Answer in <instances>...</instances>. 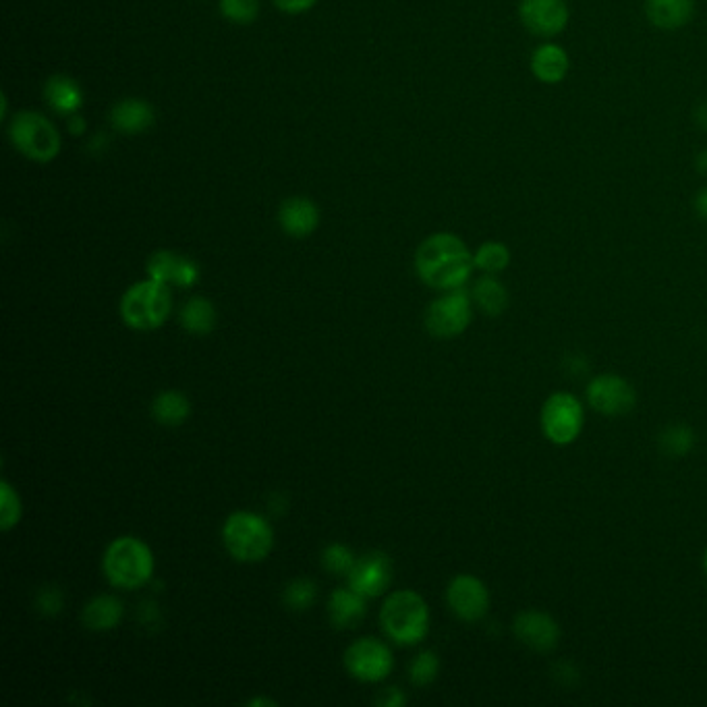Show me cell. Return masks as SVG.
Instances as JSON below:
<instances>
[{"instance_id":"6da1fadb","label":"cell","mask_w":707,"mask_h":707,"mask_svg":"<svg viewBox=\"0 0 707 707\" xmlns=\"http://www.w3.org/2000/svg\"><path fill=\"white\" fill-rule=\"evenodd\" d=\"M415 270L436 291L463 289L475 270V260L465 241L452 233H436L417 247Z\"/></svg>"},{"instance_id":"7a4b0ae2","label":"cell","mask_w":707,"mask_h":707,"mask_svg":"<svg viewBox=\"0 0 707 707\" xmlns=\"http://www.w3.org/2000/svg\"><path fill=\"white\" fill-rule=\"evenodd\" d=\"M102 569L112 587L139 589L150 583L154 575V554L139 537L121 535L108 544Z\"/></svg>"},{"instance_id":"3957f363","label":"cell","mask_w":707,"mask_h":707,"mask_svg":"<svg viewBox=\"0 0 707 707\" xmlns=\"http://www.w3.org/2000/svg\"><path fill=\"white\" fill-rule=\"evenodd\" d=\"M380 622L392 641L399 645H417L430 633V608L417 591L401 589L384 600Z\"/></svg>"},{"instance_id":"277c9868","label":"cell","mask_w":707,"mask_h":707,"mask_svg":"<svg viewBox=\"0 0 707 707\" xmlns=\"http://www.w3.org/2000/svg\"><path fill=\"white\" fill-rule=\"evenodd\" d=\"M222 542L226 552L237 562L253 564L270 556L274 546V531L264 517L249 511H237L224 521Z\"/></svg>"},{"instance_id":"5b68a950","label":"cell","mask_w":707,"mask_h":707,"mask_svg":"<svg viewBox=\"0 0 707 707\" xmlns=\"http://www.w3.org/2000/svg\"><path fill=\"white\" fill-rule=\"evenodd\" d=\"M173 309V295L168 285L158 280H141L129 287L121 299V318L133 330L160 328Z\"/></svg>"},{"instance_id":"8992f818","label":"cell","mask_w":707,"mask_h":707,"mask_svg":"<svg viewBox=\"0 0 707 707\" xmlns=\"http://www.w3.org/2000/svg\"><path fill=\"white\" fill-rule=\"evenodd\" d=\"M9 139L19 154L34 162H50L61 152V135L40 112L23 110L9 125Z\"/></svg>"},{"instance_id":"52a82bcc","label":"cell","mask_w":707,"mask_h":707,"mask_svg":"<svg viewBox=\"0 0 707 707\" xmlns=\"http://www.w3.org/2000/svg\"><path fill=\"white\" fill-rule=\"evenodd\" d=\"M540 426L554 446H571L583 432L585 407L567 390L552 392L542 405Z\"/></svg>"},{"instance_id":"ba28073f","label":"cell","mask_w":707,"mask_h":707,"mask_svg":"<svg viewBox=\"0 0 707 707\" xmlns=\"http://www.w3.org/2000/svg\"><path fill=\"white\" fill-rule=\"evenodd\" d=\"M426 328L436 338H455L473 320V297L465 289L444 291L426 309Z\"/></svg>"},{"instance_id":"9c48e42d","label":"cell","mask_w":707,"mask_h":707,"mask_svg":"<svg viewBox=\"0 0 707 707\" xmlns=\"http://www.w3.org/2000/svg\"><path fill=\"white\" fill-rule=\"evenodd\" d=\"M345 668L361 683H382L394 668V658L386 643L374 637H363L347 647Z\"/></svg>"},{"instance_id":"30bf717a","label":"cell","mask_w":707,"mask_h":707,"mask_svg":"<svg viewBox=\"0 0 707 707\" xmlns=\"http://www.w3.org/2000/svg\"><path fill=\"white\" fill-rule=\"evenodd\" d=\"M589 407L606 417L627 415L637 405V392L629 380L618 374H600L587 384Z\"/></svg>"},{"instance_id":"8fae6325","label":"cell","mask_w":707,"mask_h":707,"mask_svg":"<svg viewBox=\"0 0 707 707\" xmlns=\"http://www.w3.org/2000/svg\"><path fill=\"white\" fill-rule=\"evenodd\" d=\"M446 602L457 618L477 622L490 612V591L475 575H457L446 587Z\"/></svg>"},{"instance_id":"7c38bea8","label":"cell","mask_w":707,"mask_h":707,"mask_svg":"<svg viewBox=\"0 0 707 707\" xmlns=\"http://www.w3.org/2000/svg\"><path fill=\"white\" fill-rule=\"evenodd\" d=\"M519 19L537 38H554L567 30L571 9L567 0H521Z\"/></svg>"},{"instance_id":"4fadbf2b","label":"cell","mask_w":707,"mask_h":707,"mask_svg":"<svg viewBox=\"0 0 707 707\" xmlns=\"http://www.w3.org/2000/svg\"><path fill=\"white\" fill-rule=\"evenodd\" d=\"M349 587L363 598H378L392 581V560L384 552H370L355 560L347 575Z\"/></svg>"},{"instance_id":"5bb4252c","label":"cell","mask_w":707,"mask_h":707,"mask_svg":"<svg viewBox=\"0 0 707 707\" xmlns=\"http://www.w3.org/2000/svg\"><path fill=\"white\" fill-rule=\"evenodd\" d=\"M513 633L523 645L540 654L552 652L560 641L558 622L550 614L537 610L519 612L513 622Z\"/></svg>"},{"instance_id":"9a60e30c","label":"cell","mask_w":707,"mask_h":707,"mask_svg":"<svg viewBox=\"0 0 707 707\" xmlns=\"http://www.w3.org/2000/svg\"><path fill=\"white\" fill-rule=\"evenodd\" d=\"M148 278L164 282V285H177L183 289L193 287L200 278V268L189 258L177 256L173 251H156L146 266Z\"/></svg>"},{"instance_id":"2e32d148","label":"cell","mask_w":707,"mask_h":707,"mask_svg":"<svg viewBox=\"0 0 707 707\" xmlns=\"http://www.w3.org/2000/svg\"><path fill=\"white\" fill-rule=\"evenodd\" d=\"M278 222L287 235L303 239L318 229L320 210L309 197H289V200L282 202L280 206Z\"/></svg>"},{"instance_id":"e0dca14e","label":"cell","mask_w":707,"mask_h":707,"mask_svg":"<svg viewBox=\"0 0 707 707\" xmlns=\"http://www.w3.org/2000/svg\"><path fill=\"white\" fill-rule=\"evenodd\" d=\"M571 71L569 52L558 44H542L537 46L531 54V73L537 81L546 83V86H556V83L567 79Z\"/></svg>"},{"instance_id":"ac0fdd59","label":"cell","mask_w":707,"mask_h":707,"mask_svg":"<svg viewBox=\"0 0 707 707\" xmlns=\"http://www.w3.org/2000/svg\"><path fill=\"white\" fill-rule=\"evenodd\" d=\"M365 600L351 587H338L328 598V618L334 629H353L365 616Z\"/></svg>"},{"instance_id":"d6986e66","label":"cell","mask_w":707,"mask_h":707,"mask_svg":"<svg viewBox=\"0 0 707 707\" xmlns=\"http://www.w3.org/2000/svg\"><path fill=\"white\" fill-rule=\"evenodd\" d=\"M645 15L660 30H681L695 15V0H645Z\"/></svg>"},{"instance_id":"ffe728a7","label":"cell","mask_w":707,"mask_h":707,"mask_svg":"<svg viewBox=\"0 0 707 707\" xmlns=\"http://www.w3.org/2000/svg\"><path fill=\"white\" fill-rule=\"evenodd\" d=\"M110 123L117 131L127 135L144 133L154 123V110L146 100L127 98L112 106Z\"/></svg>"},{"instance_id":"44dd1931","label":"cell","mask_w":707,"mask_h":707,"mask_svg":"<svg viewBox=\"0 0 707 707\" xmlns=\"http://www.w3.org/2000/svg\"><path fill=\"white\" fill-rule=\"evenodd\" d=\"M123 602L117 596H110V593H102V596L92 598L86 608L81 612V622L83 627L96 631V633H104L121 625L123 620Z\"/></svg>"},{"instance_id":"7402d4cb","label":"cell","mask_w":707,"mask_h":707,"mask_svg":"<svg viewBox=\"0 0 707 707\" xmlns=\"http://www.w3.org/2000/svg\"><path fill=\"white\" fill-rule=\"evenodd\" d=\"M44 98L56 112H59V115H73V112L81 108L83 92L79 88V83L73 81L71 77L54 75L46 81Z\"/></svg>"},{"instance_id":"603a6c76","label":"cell","mask_w":707,"mask_h":707,"mask_svg":"<svg viewBox=\"0 0 707 707\" xmlns=\"http://www.w3.org/2000/svg\"><path fill=\"white\" fill-rule=\"evenodd\" d=\"M191 403L181 390H162L152 403V417L166 428H177L187 421Z\"/></svg>"},{"instance_id":"cb8c5ba5","label":"cell","mask_w":707,"mask_h":707,"mask_svg":"<svg viewBox=\"0 0 707 707\" xmlns=\"http://www.w3.org/2000/svg\"><path fill=\"white\" fill-rule=\"evenodd\" d=\"M473 303L484 311L486 316H502L508 307V291L494 274H486L475 280L471 291Z\"/></svg>"},{"instance_id":"d4e9b609","label":"cell","mask_w":707,"mask_h":707,"mask_svg":"<svg viewBox=\"0 0 707 707\" xmlns=\"http://www.w3.org/2000/svg\"><path fill=\"white\" fill-rule=\"evenodd\" d=\"M181 326L191 334H210L216 328V307L206 297H191L181 309Z\"/></svg>"},{"instance_id":"484cf974","label":"cell","mask_w":707,"mask_h":707,"mask_svg":"<svg viewBox=\"0 0 707 707\" xmlns=\"http://www.w3.org/2000/svg\"><path fill=\"white\" fill-rule=\"evenodd\" d=\"M475 268L484 274H500L511 264V249L500 241H486L473 253Z\"/></svg>"},{"instance_id":"4316f807","label":"cell","mask_w":707,"mask_h":707,"mask_svg":"<svg viewBox=\"0 0 707 707\" xmlns=\"http://www.w3.org/2000/svg\"><path fill=\"white\" fill-rule=\"evenodd\" d=\"M316 596H318L316 583L301 577V579H293L285 587V591H282V602H285L287 608L293 612H305L316 602Z\"/></svg>"},{"instance_id":"83f0119b","label":"cell","mask_w":707,"mask_h":707,"mask_svg":"<svg viewBox=\"0 0 707 707\" xmlns=\"http://www.w3.org/2000/svg\"><path fill=\"white\" fill-rule=\"evenodd\" d=\"M695 444V434L685 423H676V426L666 428V432L660 438V446L668 457H685L687 452H691Z\"/></svg>"},{"instance_id":"f1b7e54d","label":"cell","mask_w":707,"mask_h":707,"mask_svg":"<svg viewBox=\"0 0 707 707\" xmlns=\"http://www.w3.org/2000/svg\"><path fill=\"white\" fill-rule=\"evenodd\" d=\"M355 556L353 552L341 544V542H332L324 548L322 552V567L332 573V575H338V577H347L353 569V564H355Z\"/></svg>"},{"instance_id":"f546056e","label":"cell","mask_w":707,"mask_h":707,"mask_svg":"<svg viewBox=\"0 0 707 707\" xmlns=\"http://www.w3.org/2000/svg\"><path fill=\"white\" fill-rule=\"evenodd\" d=\"M438 672H440V660L434 652H421L409 664V678H411V683L417 687L432 685L436 681Z\"/></svg>"},{"instance_id":"4dcf8cb0","label":"cell","mask_w":707,"mask_h":707,"mask_svg":"<svg viewBox=\"0 0 707 707\" xmlns=\"http://www.w3.org/2000/svg\"><path fill=\"white\" fill-rule=\"evenodd\" d=\"M0 504H3V508H0V529L11 531L21 521L23 508L17 490L9 482L0 484Z\"/></svg>"},{"instance_id":"1f68e13d","label":"cell","mask_w":707,"mask_h":707,"mask_svg":"<svg viewBox=\"0 0 707 707\" xmlns=\"http://www.w3.org/2000/svg\"><path fill=\"white\" fill-rule=\"evenodd\" d=\"M220 13L239 25L253 23L260 15V0H220Z\"/></svg>"},{"instance_id":"d6a6232c","label":"cell","mask_w":707,"mask_h":707,"mask_svg":"<svg viewBox=\"0 0 707 707\" xmlns=\"http://www.w3.org/2000/svg\"><path fill=\"white\" fill-rule=\"evenodd\" d=\"M38 608L46 614H56L63 608V593L59 589H44L38 596Z\"/></svg>"},{"instance_id":"836d02e7","label":"cell","mask_w":707,"mask_h":707,"mask_svg":"<svg viewBox=\"0 0 707 707\" xmlns=\"http://www.w3.org/2000/svg\"><path fill=\"white\" fill-rule=\"evenodd\" d=\"M378 703L384 705V707H403L407 703V697H405V693L401 689L390 687V689H384L378 695Z\"/></svg>"},{"instance_id":"e575fe53","label":"cell","mask_w":707,"mask_h":707,"mask_svg":"<svg viewBox=\"0 0 707 707\" xmlns=\"http://www.w3.org/2000/svg\"><path fill=\"white\" fill-rule=\"evenodd\" d=\"M274 3L280 11L297 15V13H303V11L314 7L316 0H274Z\"/></svg>"},{"instance_id":"d590c367","label":"cell","mask_w":707,"mask_h":707,"mask_svg":"<svg viewBox=\"0 0 707 707\" xmlns=\"http://www.w3.org/2000/svg\"><path fill=\"white\" fill-rule=\"evenodd\" d=\"M695 210H697V214H699L703 220H707V187H703V189L699 191L697 200H695Z\"/></svg>"},{"instance_id":"8d00e7d4","label":"cell","mask_w":707,"mask_h":707,"mask_svg":"<svg viewBox=\"0 0 707 707\" xmlns=\"http://www.w3.org/2000/svg\"><path fill=\"white\" fill-rule=\"evenodd\" d=\"M83 129H86V123L81 121V117H73V119H71V131H73V135H79Z\"/></svg>"},{"instance_id":"74e56055","label":"cell","mask_w":707,"mask_h":707,"mask_svg":"<svg viewBox=\"0 0 707 707\" xmlns=\"http://www.w3.org/2000/svg\"><path fill=\"white\" fill-rule=\"evenodd\" d=\"M697 166H699V171L701 173H707V150H703L697 158Z\"/></svg>"},{"instance_id":"f35d334b","label":"cell","mask_w":707,"mask_h":707,"mask_svg":"<svg viewBox=\"0 0 707 707\" xmlns=\"http://www.w3.org/2000/svg\"><path fill=\"white\" fill-rule=\"evenodd\" d=\"M249 705H276V701L260 697V699H251V701H249Z\"/></svg>"},{"instance_id":"ab89813d","label":"cell","mask_w":707,"mask_h":707,"mask_svg":"<svg viewBox=\"0 0 707 707\" xmlns=\"http://www.w3.org/2000/svg\"><path fill=\"white\" fill-rule=\"evenodd\" d=\"M703 571H705V575H707V550H705V554H703Z\"/></svg>"}]
</instances>
